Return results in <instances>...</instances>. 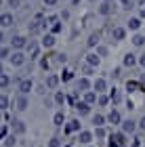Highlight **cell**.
Returning a JSON list of instances; mask_svg holds the SVG:
<instances>
[{"label": "cell", "mask_w": 145, "mask_h": 147, "mask_svg": "<svg viewBox=\"0 0 145 147\" xmlns=\"http://www.w3.org/2000/svg\"><path fill=\"white\" fill-rule=\"evenodd\" d=\"M25 61H28V57H25L23 51H13V55L9 57V63L13 65V67H23Z\"/></svg>", "instance_id": "6da1fadb"}, {"label": "cell", "mask_w": 145, "mask_h": 147, "mask_svg": "<svg viewBox=\"0 0 145 147\" xmlns=\"http://www.w3.org/2000/svg\"><path fill=\"white\" fill-rule=\"evenodd\" d=\"M28 38L21 36V34H15V36H11V46H13V51H25L28 49Z\"/></svg>", "instance_id": "7a4b0ae2"}, {"label": "cell", "mask_w": 145, "mask_h": 147, "mask_svg": "<svg viewBox=\"0 0 145 147\" xmlns=\"http://www.w3.org/2000/svg\"><path fill=\"white\" fill-rule=\"evenodd\" d=\"M32 88H34V80H32V78H21V80H19V84H17L19 95H30Z\"/></svg>", "instance_id": "3957f363"}, {"label": "cell", "mask_w": 145, "mask_h": 147, "mask_svg": "<svg viewBox=\"0 0 145 147\" xmlns=\"http://www.w3.org/2000/svg\"><path fill=\"white\" fill-rule=\"evenodd\" d=\"M40 49H42V44H38L36 40H30V44H28V49H25V51H28V55H30L32 61L40 57Z\"/></svg>", "instance_id": "277c9868"}, {"label": "cell", "mask_w": 145, "mask_h": 147, "mask_svg": "<svg viewBox=\"0 0 145 147\" xmlns=\"http://www.w3.org/2000/svg\"><path fill=\"white\" fill-rule=\"evenodd\" d=\"M137 128H139V122H135V120H124L120 124V130L126 132V135H135Z\"/></svg>", "instance_id": "5b68a950"}, {"label": "cell", "mask_w": 145, "mask_h": 147, "mask_svg": "<svg viewBox=\"0 0 145 147\" xmlns=\"http://www.w3.org/2000/svg\"><path fill=\"white\" fill-rule=\"evenodd\" d=\"M80 130H82V124H80V120H78V118L69 120V122L65 124V128H63L65 135H71V132H80Z\"/></svg>", "instance_id": "8992f818"}, {"label": "cell", "mask_w": 145, "mask_h": 147, "mask_svg": "<svg viewBox=\"0 0 145 147\" xmlns=\"http://www.w3.org/2000/svg\"><path fill=\"white\" fill-rule=\"evenodd\" d=\"M59 82H61V76H57V74H49L47 80H44V86H47L49 90H55L59 86Z\"/></svg>", "instance_id": "52a82bcc"}, {"label": "cell", "mask_w": 145, "mask_h": 147, "mask_svg": "<svg viewBox=\"0 0 145 147\" xmlns=\"http://www.w3.org/2000/svg\"><path fill=\"white\" fill-rule=\"evenodd\" d=\"M122 65L124 67H135V65H139V57L135 55V53H126L122 59Z\"/></svg>", "instance_id": "ba28073f"}, {"label": "cell", "mask_w": 145, "mask_h": 147, "mask_svg": "<svg viewBox=\"0 0 145 147\" xmlns=\"http://www.w3.org/2000/svg\"><path fill=\"white\" fill-rule=\"evenodd\" d=\"M15 107L19 109V111H25L30 107V99H28V95H17V99H15Z\"/></svg>", "instance_id": "9c48e42d"}, {"label": "cell", "mask_w": 145, "mask_h": 147, "mask_svg": "<svg viewBox=\"0 0 145 147\" xmlns=\"http://www.w3.org/2000/svg\"><path fill=\"white\" fill-rule=\"evenodd\" d=\"M15 23V19H13V13H2V15H0V25H2V30H9L11 25Z\"/></svg>", "instance_id": "30bf717a"}, {"label": "cell", "mask_w": 145, "mask_h": 147, "mask_svg": "<svg viewBox=\"0 0 145 147\" xmlns=\"http://www.w3.org/2000/svg\"><path fill=\"white\" fill-rule=\"evenodd\" d=\"M93 137H95V132H90V130H80L78 132V141H80L82 145H90Z\"/></svg>", "instance_id": "8fae6325"}, {"label": "cell", "mask_w": 145, "mask_h": 147, "mask_svg": "<svg viewBox=\"0 0 145 147\" xmlns=\"http://www.w3.org/2000/svg\"><path fill=\"white\" fill-rule=\"evenodd\" d=\"M126 30H128V28H122V25H118V28L111 30V38H114L116 42H120V40L126 38Z\"/></svg>", "instance_id": "7c38bea8"}, {"label": "cell", "mask_w": 145, "mask_h": 147, "mask_svg": "<svg viewBox=\"0 0 145 147\" xmlns=\"http://www.w3.org/2000/svg\"><path fill=\"white\" fill-rule=\"evenodd\" d=\"M99 63H101V57H99L97 51H90L86 55V65H93V67H99Z\"/></svg>", "instance_id": "4fadbf2b"}, {"label": "cell", "mask_w": 145, "mask_h": 147, "mask_svg": "<svg viewBox=\"0 0 145 147\" xmlns=\"http://www.w3.org/2000/svg\"><path fill=\"white\" fill-rule=\"evenodd\" d=\"M90 88H93V84H90L88 76H82L80 80H78V90H80V92H88Z\"/></svg>", "instance_id": "5bb4252c"}, {"label": "cell", "mask_w": 145, "mask_h": 147, "mask_svg": "<svg viewBox=\"0 0 145 147\" xmlns=\"http://www.w3.org/2000/svg\"><path fill=\"white\" fill-rule=\"evenodd\" d=\"M42 30H44V28H42V21H36V19H34V21H32V23L28 25V32H30V36H38Z\"/></svg>", "instance_id": "9a60e30c"}, {"label": "cell", "mask_w": 145, "mask_h": 147, "mask_svg": "<svg viewBox=\"0 0 145 147\" xmlns=\"http://www.w3.org/2000/svg\"><path fill=\"white\" fill-rule=\"evenodd\" d=\"M55 34H44L42 36V40H40V44H42V49H53L55 46Z\"/></svg>", "instance_id": "2e32d148"}, {"label": "cell", "mask_w": 145, "mask_h": 147, "mask_svg": "<svg viewBox=\"0 0 145 147\" xmlns=\"http://www.w3.org/2000/svg\"><path fill=\"white\" fill-rule=\"evenodd\" d=\"M107 122L109 124H122L124 120H122V116H120V111H118V109H111L107 113Z\"/></svg>", "instance_id": "e0dca14e"}, {"label": "cell", "mask_w": 145, "mask_h": 147, "mask_svg": "<svg viewBox=\"0 0 145 147\" xmlns=\"http://www.w3.org/2000/svg\"><path fill=\"white\" fill-rule=\"evenodd\" d=\"M93 90H97L99 95L107 90V82H105V78H97L95 80V82H93Z\"/></svg>", "instance_id": "ac0fdd59"}, {"label": "cell", "mask_w": 145, "mask_h": 147, "mask_svg": "<svg viewBox=\"0 0 145 147\" xmlns=\"http://www.w3.org/2000/svg\"><path fill=\"white\" fill-rule=\"evenodd\" d=\"M25 122L23 120H13V132H15V135H25Z\"/></svg>", "instance_id": "d6986e66"}, {"label": "cell", "mask_w": 145, "mask_h": 147, "mask_svg": "<svg viewBox=\"0 0 145 147\" xmlns=\"http://www.w3.org/2000/svg\"><path fill=\"white\" fill-rule=\"evenodd\" d=\"M82 101H86L88 105H95L97 101H99V92L97 90H88V92H84V99Z\"/></svg>", "instance_id": "ffe728a7"}, {"label": "cell", "mask_w": 145, "mask_h": 147, "mask_svg": "<svg viewBox=\"0 0 145 147\" xmlns=\"http://www.w3.org/2000/svg\"><path fill=\"white\" fill-rule=\"evenodd\" d=\"M99 40H101L99 32H93V34L88 36V40H86V46H88V49H97V46H99Z\"/></svg>", "instance_id": "44dd1931"}, {"label": "cell", "mask_w": 145, "mask_h": 147, "mask_svg": "<svg viewBox=\"0 0 145 147\" xmlns=\"http://www.w3.org/2000/svg\"><path fill=\"white\" fill-rule=\"evenodd\" d=\"M76 111L80 113V116H88L90 113V105L86 101H80V103H76Z\"/></svg>", "instance_id": "7402d4cb"}, {"label": "cell", "mask_w": 145, "mask_h": 147, "mask_svg": "<svg viewBox=\"0 0 145 147\" xmlns=\"http://www.w3.org/2000/svg\"><path fill=\"white\" fill-rule=\"evenodd\" d=\"M141 25H143V23H141V17H130V19H128V25H126V28H128L130 32H137V30L141 28Z\"/></svg>", "instance_id": "603a6c76"}, {"label": "cell", "mask_w": 145, "mask_h": 147, "mask_svg": "<svg viewBox=\"0 0 145 147\" xmlns=\"http://www.w3.org/2000/svg\"><path fill=\"white\" fill-rule=\"evenodd\" d=\"M97 11H99V15L107 17V15H111V11H114V9H111V2H101Z\"/></svg>", "instance_id": "cb8c5ba5"}, {"label": "cell", "mask_w": 145, "mask_h": 147, "mask_svg": "<svg viewBox=\"0 0 145 147\" xmlns=\"http://www.w3.org/2000/svg\"><path fill=\"white\" fill-rule=\"evenodd\" d=\"M93 124L95 126H105V124H107V116H103V113H95V116H93Z\"/></svg>", "instance_id": "d4e9b609"}, {"label": "cell", "mask_w": 145, "mask_h": 147, "mask_svg": "<svg viewBox=\"0 0 145 147\" xmlns=\"http://www.w3.org/2000/svg\"><path fill=\"white\" fill-rule=\"evenodd\" d=\"M109 99H111V103H114V105H120L122 103V92L114 88V90L109 92Z\"/></svg>", "instance_id": "484cf974"}, {"label": "cell", "mask_w": 145, "mask_h": 147, "mask_svg": "<svg viewBox=\"0 0 145 147\" xmlns=\"http://www.w3.org/2000/svg\"><path fill=\"white\" fill-rule=\"evenodd\" d=\"M111 137H114L116 139V143H118V147H124V145H126V132H116V135H111Z\"/></svg>", "instance_id": "4316f807"}, {"label": "cell", "mask_w": 145, "mask_h": 147, "mask_svg": "<svg viewBox=\"0 0 145 147\" xmlns=\"http://www.w3.org/2000/svg\"><path fill=\"white\" fill-rule=\"evenodd\" d=\"M53 124H55V126H63L65 124V113L63 111H57L55 116H53Z\"/></svg>", "instance_id": "83f0119b"}, {"label": "cell", "mask_w": 145, "mask_h": 147, "mask_svg": "<svg viewBox=\"0 0 145 147\" xmlns=\"http://www.w3.org/2000/svg\"><path fill=\"white\" fill-rule=\"evenodd\" d=\"M15 143H17V135H15V132H13V135H9L6 139H2V147H13Z\"/></svg>", "instance_id": "f1b7e54d"}, {"label": "cell", "mask_w": 145, "mask_h": 147, "mask_svg": "<svg viewBox=\"0 0 145 147\" xmlns=\"http://www.w3.org/2000/svg\"><path fill=\"white\" fill-rule=\"evenodd\" d=\"M13 55V46H6V44H2V51H0V57L4 59V61H9V57Z\"/></svg>", "instance_id": "f546056e"}, {"label": "cell", "mask_w": 145, "mask_h": 147, "mask_svg": "<svg viewBox=\"0 0 145 147\" xmlns=\"http://www.w3.org/2000/svg\"><path fill=\"white\" fill-rule=\"evenodd\" d=\"M95 137L99 139V141L107 139V130H105V126H97V128H95Z\"/></svg>", "instance_id": "4dcf8cb0"}, {"label": "cell", "mask_w": 145, "mask_h": 147, "mask_svg": "<svg viewBox=\"0 0 145 147\" xmlns=\"http://www.w3.org/2000/svg\"><path fill=\"white\" fill-rule=\"evenodd\" d=\"M53 101H55V105H63L65 101H67V97H65L61 90H57V92H55V97H53Z\"/></svg>", "instance_id": "1f68e13d"}, {"label": "cell", "mask_w": 145, "mask_h": 147, "mask_svg": "<svg viewBox=\"0 0 145 147\" xmlns=\"http://www.w3.org/2000/svg\"><path fill=\"white\" fill-rule=\"evenodd\" d=\"M109 103H111L109 95H105V92H101V95H99V101H97V105H99V107H105V105H109Z\"/></svg>", "instance_id": "d6a6232c"}, {"label": "cell", "mask_w": 145, "mask_h": 147, "mask_svg": "<svg viewBox=\"0 0 145 147\" xmlns=\"http://www.w3.org/2000/svg\"><path fill=\"white\" fill-rule=\"evenodd\" d=\"M9 84H11V78H9V74H2L0 76V86H2V92L9 88Z\"/></svg>", "instance_id": "836d02e7"}, {"label": "cell", "mask_w": 145, "mask_h": 147, "mask_svg": "<svg viewBox=\"0 0 145 147\" xmlns=\"http://www.w3.org/2000/svg\"><path fill=\"white\" fill-rule=\"evenodd\" d=\"M133 44L135 46H143L145 44V34H135L133 36Z\"/></svg>", "instance_id": "e575fe53"}, {"label": "cell", "mask_w": 145, "mask_h": 147, "mask_svg": "<svg viewBox=\"0 0 145 147\" xmlns=\"http://www.w3.org/2000/svg\"><path fill=\"white\" fill-rule=\"evenodd\" d=\"M55 63H57V65H65V63H67V55H65V53L55 55Z\"/></svg>", "instance_id": "d590c367"}, {"label": "cell", "mask_w": 145, "mask_h": 147, "mask_svg": "<svg viewBox=\"0 0 145 147\" xmlns=\"http://www.w3.org/2000/svg\"><path fill=\"white\" fill-rule=\"evenodd\" d=\"M74 80V71H69V69H65L61 74V82H71Z\"/></svg>", "instance_id": "8d00e7d4"}, {"label": "cell", "mask_w": 145, "mask_h": 147, "mask_svg": "<svg viewBox=\"0 0 145 147\" xmlns=\"http://www.w3.org/2000/svg\"><path fill=\"white\" fill-rule=\"evenodd\" d=\"M0 107H2V111L9 109V97H6V92H2V97H0Z\"/></svg>", "instance_id": "74e56055"}, {"label": "cell", "mask_w": 145, "mask_h": 147, "mask_svg": "<svg viewBox=\"0 0 145 147\" xmlns=\"http://www.w3.org/2000/svg\"><path fill=\"white\" fill-rule=\"evenodd\" d=\"M97 53H99V57H107V53H109V49L105 44H99L97 46Z\"/></svg>", "instance_id": "f35d334b"}, {"label": "cell", "mask_w": 145, "mask_h": 147, "mask_svg": "<svg viewBox=\"0 0 145 147\" xmlns=\"http://www.w3.org/2000/svg\"><path fill=\"white\" fill-rule=\"evenodd\" d=\"M63 32V25L61 23H53L51 25V34H61Z\"/></svg>", "instance_id": "ab89813d"}, {"label": "cell", "mask_w": 145, "mask_h": 147, "mask_svg": "<svg viewBox=\"0 0 145 147\" xmlns=\"http://www.w3.org/2000/svg\"><path fill=\"white\" fill-rule=\"evenodd\" d=\"M6 4H9L11 9H19V6L23 4V0H6Z\"/></svg>", "instance_id": "60d3db41"}, {"label": "cell", "mask_w": 145, "mask_h": 147, "mask_svg": "<svg viewBox=\"0 0 145 147\" xmlns=\"http://www.w3.org/2000/svg\"><path fill=\"white\" fill-rule=\"evenodd\" d=\"M49 147H61V139H59V137H53L51 141H49Z\"/></svg>", "instance_id": "b9f144b4"}, {"label": "cell", "mask_w": 145, "mask_h": 147, "mask_svg": "<svg viewBox=\"0 0 145 147\" xmlns=\"http://www.w3.org/2000/svg\"><path fill=\"white\" fill-rule=\"evenodd\" d=\"M59 0H42V4H44V9H53V6H57Z\"/></svg>", "instance_id": "7bdbcfd3"}, {"label": "cell", "mask_w": 145, "mask_h": 147, "mask_svg": "<svg viewBox=\"0 0 145 147\" xmlns=\"http://www.w3.org/2000/svg\"><path fill=\"white\" fill-rule=\"evenodd\" d=\"M44 21H47V25H53V23H59V17L57 15H49Z\"/></svg>", "instance_id": "ee69618b"}, {"label": "cell", "mask_w": 145, "mask_h": 147, "mask_svg": "<svg viewBox=\"0 0 145 147\" xmlns=\"http://www.w3.org/2000/svg\"><path fill=\"white\" fill-rule=\"evenodd\" d=\"M40 67H42L44 71H47V69L51 67V61H49V59H47V57H44V59H40Z\"/></svg>", "instance_id": "f6af8a7d"}, {"label": "cell", "mask_w": 145, "mask_h": 147, "mask_svg": "<svg viewBox=\"0 0 145 147\" xmlns=\"http://www.w3.org/2000/svg\"><path fill=\"white\" fill-rule=\"evenodd\" d=\"M0 132H2V139L9 137V124H2V130H0Z\"/></svg>", "instance_id": "bcb514c9"}, {"label": "cell", "mask_w": 145, "mask_h": 147, "mask_svg": "<svg viewBox=\"0 0 145 147\" xmlns=\"http://www.w3.org/2000/svg\"><path fill=\"white\" fill-rule=\"evenodd\" d=\"M137 86H139V84H137V82H130V80H128V82H126V88H128L130 92H133V90L137 88Z\"/></svg>", "instance_id": "7dc6e473"}, {"label": "cell", "mask_w": 145, "mask_h": 147, "mask_svg": "<svg viewBox=\"0 0 145 147\" xmlns=\"http://www.w3.org/2000/svg\"><path fill=\"white\" fill-rule=\"evenodd\" d=\"M93 65H84V76H90V74H93Z\"/></svg>", "instance_id": "c3c4849f"}, {"label": "cell", "mask_w": 145, "mask_h": 147, "mask_svg": "<svg viewBox=\"0 0 145 147\" xmlns=\"http://www.w3.org/2000/svg\"><path fill=\"white\" fill-rule=\"evenodd\" d=\"M59 17H61L63 21H67V19H69V11H67V9H65V11H61V15H59Z\"/></svg>", "instance_id": "681fc988"}, {"label": "cell", "mask_w": 145, "mask_h": 147, "mask_svg": "<svg viewBox=\"0 0 145 147\" xmlns=\"http://www.w3.org/2000/svg\"><path fill=\"white\" fill-rule=\"evenodd\" d=\"M139 65L145 69V53H143V55H139Z\"/></svg>", "instance_id": "f907efd6"}, {"label": "cell", "mask_w": 145, "mask_h": 147, "mask_svg": "<svg viewBox=\"0 0 145 147\" xmlns=\"http://www.w3.org/2000/svg\"><path fill=\"white\" fill-rule=\"evenodd\" d=\"M139 130H145V116L139 120Z\"/></svg>", "instance_id": "816d5d0a"}, {"label": "cell", "mask_w": 145, "mask_h": 147, "mask_svg": "<svg viewBox=\"0 0 145 147\" xmlns=\"http://www.w3.org/2000/svg\"><path fill=\"white\" fill-rule=\"evenodd\" d=\"M133 147H141V139H135V141H133Z\"/></svg>", "instance_id": "f5cc1de1"}, {"label": "cell", "mask_w": 145, "mask_h": 147, "mask_svg": "<svg viewBox=\"0 0 145 147\" xmlns=\"http://www.w3.org/2000/svg\"><path fill=\"white\" fill-rule=\"evenodd\" d=\"M71 4H74V6H78V4H80V0H71Z\"/></svg>", "instance_id": "db71d44e"}, {"label": "cell", "mask_w": 145, "mask_h": 147, "mask_svg": "<svg viewBox=\"0 0 145 147\" xmlns=\"http://www.w3.org/2000/svg\"><path fill=\"white\" fill-rule=\"evenodd\" d=\"M141 84H145V74H143V76H141Z\"/></svg>", "instance_id": "11a10c76"}, {"label": "cell", "mask_w": 145, "mask_h": 147, "mask_svg": "<svg viewBox=\"0 0 145 147\" xmlns=\"http://www.w3.org/2000/svg\"><path fill=\"white\" fill-rule=\"evenodd\" d=\"M88 2H97V0H88Z\"/></svg>", "instance_id": "9f6ffc18"}, {"label": "cell", "mask_w": 145, "mask_h": 147, "mask_svg": "<svg viewBox=\"0 0 145 147\" xmlns=\"http://www.w3.org/2000/svg\"><path fill=\"white\" fill-rule=\"evenodd\" d=\"M103 2H111V0H103Z\"/></svg>", "instance_id": "6f0895ef"}, {"label": "cell", "mask_w": 145, "mask_h": 147, "mask_svg": "<svg viewBox=\"0 0 145 147\" xmlns=\"http://www.w3.org/2000/svg\"><path fill=\"white\" fill-rule=\"evenodd\" d=\"M86 147H95V145H86Z\"/></svg>", "instance_id": "680465c9"}]
</instances>
